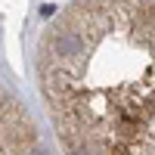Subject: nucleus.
<instances>
[{"mask_svg":"<svg viewBox=\"0 0 155 155\" xmlns=\"http://www.w3.org/2000/svg\"><path fill=\"white\" fill-rule=\"evenodd\" d=\"M34 87L59 155H155V0H68L34 44Z\"/></svg>","mask_w":155,"mask_h":155,"instance_id":"obj_1","label":"nucleus"},{"mask_svg":"<svg viewBox=\"0 0 155 155\" xmlns=\"http://www.w3.org/2000/svg\"><path fill=\"white\" fill-rule=\"evenodd\" d=\"M0 155H59L19 93L0 78Z\"/></svg>","mask_w":155,"mask_h":155,"instance_id":"obj_2","label":"nucleus"}]
</instances>
